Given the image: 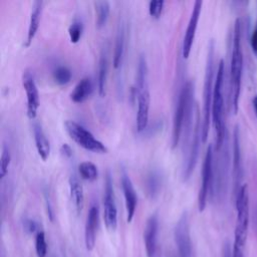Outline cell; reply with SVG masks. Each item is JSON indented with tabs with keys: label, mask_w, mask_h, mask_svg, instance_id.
<instances>
[{
	"label": "cell",
	"mask_w": 257,
	"mask_h": 257,
	"mask_svg": "<svg viewBox=\"0 0 257 257\" xmlns=\"http://www.w3.org/2000/svg\"><path fill=\"white\" fill-rule=\"evenodd\" d=\"M120 183H121L122 193L124 197V204H125V210H126V222L131 223L136 213V209L138 205V197H137V193L134 188L133 182L124 170H122V173H121Z\"/></svg>",
	"instance_id": "13"
},
{
	"label": "cell",
	"mask_w": 257,
	"mask_h": 257,
	"mask_svg": "<svg viewBox=\"0 0 257 257\" xmlns=\"http://www.w3.org/2000/svg\"><path fill=\"white\" fill-rule=\"evenodd\" d=\"M35 250L37 257H45L47 253V243L45 239V233L39 231L35 236Z\"/></svg>",
	"instance_id": "30"
},
{
	"label": "cell",
	"mask_w": 257,
	"mask_h": 257,
	"mask_svg": "<svg viewBox=\"0 0 257 257\" xmlns=\"http://www.w3.org/2000/svg\"><path fill=\"white\" fill-rule=\"evenodd\" d=\"M98 217H99V210L98 207L93 204L90 206L85 222V229H84V242L85 248L87 251H91L95 245L96 239V231L98 226Z\"/></svg>",
	"instance_id": "15"
},
{
	"label": "cell",
	"mask_w": 257,
	"mask_h": 257,
	"mask_svg": "<svg viewBox=\"0 0 257 257\" xmlns=\"http://www.w3.org/2000/svg\"><path fill=\"white\" fill-rule=\"evenodd\" d=\"M94 9H95V15H96V27L101 28L103 27L108 19L109 11H110V5L108 1H95L93 2Z\"/></svg>",
	"instance_id": "26"
},
{
	"label": "cell",
	"mask_w": 257,
	"mask_h": 257,
	"mask_svg": "<svg viewBox=\"0 0 257 257\" xmlns=\"http://www.w3.org/2000/svg\"><path fill=\"white\" fill-rule=\"evenodd\" d=\"M163 178L158 170H151L145 178V192L151 200H155L162 189Z\"/></svg>",
	"instance_id": "22"
},
{
	"label": "cell",
	"mask_w": 257,
	"mask_h": 257,
	"mask_svg": "<svg viewBox=\"0 0 257 257\" xmlns=\"http://www.w3.org/2000/svg\"><path fill=\"white\" fill-rule=\"evenodd\" d=\"M60 153L62 154V156H64L65 158H71L72 157V149L70 148L69 145L67 144H63L60 147Z\"/></svg>",
	"instance_id": "35"
},
{
	"label": "cell",
	"mask_w": 257,
	"mask_h": 257,
	"mask_svg": "<svg viewBox=\"0 0 257 257\" xmlns=\"http://www.w3.org/2000/svg\"><path fill=\"white\" fill-rule=\"evenodd\" d=\"M22 85L26 93L27 116L29 119H34L37 115V110L39 107V93L34 75L31 70L25 69L23 71Z\"/></svg>",
	"instance_id": "11"
},
{
	"label": "cell",
	"mask_w": 257,
	"mask_h": 257,
	"mask_svg": "<svg viewBox=\"0 0 257 257\" xmlns=\"http://www.w3.org/2000/svg\"><path fill=\"white\" fill-rule=\"evenodd\" d=\"M224 76H225V64L221 59L214 83L213 101H212V121L216 132V150L219 151L226 138V127L224 120V96H223V86H224Z\"/></svg>",
	"instance_id": "4"
},
{
	"label": "cell",
	"mask_w": 257,
	"mask_h": 257,
	"mask_svg": "<svg viewBox=\"0 0 257 257\" xmlns=\"http://www.w3.org/2000/svg\"><path fill=\"white\" fill-rule=\"evenodd\" d=\"M214 41L211 40L208 49L204 90H203V121H202V142L205 143L208 139L210 121L212 118V101L214 92Z\"/></svg>",
	"instance_id": "5"
},
{
	"label": "cell",
	"mask_w": 257,
	"mask_h": 257,
	"mask_svg": "<svg viewBox=\"0 0 257 257\" xmlns=\"http://www.w3.org/2000/svg\"><path fill=\"white\" fill-rule=\"evenodd\" d=\"M83 31V24L80 20L75 19L68 27V35L69 39L72 43H77L82 35Z\"/></svg>",
	"instance_id": "29"
},
{
	"label": "cell",
	"mask_w": 257,
	"mask_h": 257,
	"mask_svg": "<svg viewBox=\"0 0 257 257\" xmlns=\"http://www.w3.org/2000/svg\"><path fill=\"white\" fill-rule=\"evenodd\" d=\"M42 1H34L32 4V9L30 13V18H29V24H28V30H27V35H26V40L24 45L28 47L30 43L32 42L34 36L36 35V32L39 27L40 23V16H41V10H42Z\"/></svg>",
	"instance_id": "19"
},
{
	"label": "cell",
	"mask_w": 257,
	"mask_h": 257,
	"mask_svg": "<svg viewBox=\"0 0 257 257\" xmlns=\"http://www.w3.org/2000/svg\"><path fill=\"white\" fill-rule=\"evenodd\" d=\"M103 196V219L105 227L109 231H114L117 227V209L115 204L114 192L112 187V180L109 172L106 173L104 183Z\"/></svg>",
	"instance_id": "10"
},
{
	"label": "cell",
	"mask_w": 257,
	"mask_h": 257,
	"mask_svg": "<svg viewBox=\"0 0 257 257\" xmlns=\"http://www.w3.org/2000/svg\"><path fill=\"white\" fill-rule=\"evenodd\" d=\"M202 141V123L200 119V111L197 105L196 107V119L193 132L190 137V145L188 146V155L186 158V162L183 167L182 179L184 182L188 181L191 175L193 174L199 156L200 143Z\"/></svg>",
	"instance_id": "8"
},
{
	"label": "cell",
	"mask_w": 257,
	"mask_h": 257,
	"mask_svg": "<svg viewBox=\"0 0 257 257\" xmlns=\"http://www.w3.org/2000/svg\"><path fill=\"white\" fill-rule=\"evenodd\" d=\"M11 162V154L10 150L7 146H3L2 154H1V165H0V179H4L8 172V168Z\"/></svg>",
	"instance_id": "31"
},
{
	"label": "cell",
	"mask_w": 257,
	"mask_h": 257,
	"mask_svg": "<svg viewBox=\"0 0 257 257\" xmlns=\"http://www.w3.org/2000/svg\"><path fill=\"white\" fill-rule=\"evenodd\" d=\"M196 106L197 104L194 102V84L191 80H188L181 88L174 112L172 149L178 147L182 134L185 140L184 145L190 140L193 132V118L196 112Z\"/></svg>",
	"instance_id": "1"
},
{
	"label": "cell",
	"mask_w": 257,
	"mask_h": 257,
	"mask_svg": "<svg viewBox=\"0 0 257 257\" xmlns=\"http://www.w3.org/2000/svg\"><path fill=\"white\" fill-rule=\"evenodd\" d=\"M203 2L201 0H197L194 2L193 9L191 12V16L187 25V29L185 31L184 39H183V45H182V54L184 58H188L192 49V45L195 39L196 30L198 27V22L202 10Z\"/></svg>",
	"instance_id": "12"
},
{
	"label": "cell",
	"mask_w": 257,
	"mask_h": 257,
	"mask_svg": "<svg viewBox=\"0 0 257 257\" xmlns=\"http://www.w3.org/2000/svg\"><path fill=\"white\" fill-rule=\"evenodd\" d=\"M235 196L237 222L234 232L232 255L233 257H244V248L249 225V190L247 184L242 185Z\"/></svg>",
	"instance_id": "2"
},
{
	"label": "cell",
	"mask_w": 257,
	"mask_h": 257,
	"mask_svg": "<svg viewBox=\"0 0 257 257\" xmlns=\"http://www.w3.org/2000/svg\"><path fill=\"white\" fill-rule=\"evenodd\" d=\"M159 230V220L157 214L151 215L147 220L144 231V242L148 257H155L157 251V239Z\"/></svg>",
	"instance_id": "14"
},
{
	"label": "cell",
	"mask_w": 257,
	"mask_h": 257,
	"mask_svg": "<svg viewBox=\"0 0 257 257\" xmlns=\"http://www.w3.org/2000/svg\"><path fill=\"white\" fill-rule=\"evenodd\" d=\"M107 71H108V59L107 53L103 49L99 56L98 61V75H97V90L100 96L105 94V85H106V78H107Z\"/></svg>",
	"instance_id": "25"
},
{
	"label": "cell",
	"mask_w": 257,
	"mask_h": 257,
	"mask_svg": "<svg viewBox=\"0 0 257 257\" xmlns=\"http://www.w3.org/2000/svg\"><path fill=\"white\" fill-rule=\"evenodd\" d=\"M93 90V83L90 77L81 78L70 93V99L75 103H81L89 97Z\"/></svg>",
	"instance_id": "21"
},
{
	"label": "cell",
	"mask_w": 257,
	"mask_h": 257,
	"mask_svg": "<svg viewBox=\"0 0 257 257\" xmlns=\"http://www.w3.org/2000/svg\"><path fill=\"white\" fill-rule=\"evenodd\" d=\"M52 75H53L54 81L60 85L68 83L71 79V71L67 66H64V65L57 66L53 70Z\"/></svg>",
	"instance_id": "28"
},
{
	"label": "cell",
	"mask_w": 257,
	"mask_h": 257,
	"mask_svg": "<svg viewBox=\"0 0 257 257\" xmlns=\"http://www.w3.org/2000/svg\"><path fill=\"white\" fill-rule=\"evenodd\" d=\"M222 257H233L232 255V249L230 247V244L228 242H226L223 246V250H222Z\"/></svg>",
	"instance_id": "36"
},
{
	"label": "cell",
	"mask_w": 257,
	"mask_h": 257,
	"mask_svg": "<svg viewBox=\"0 0 257 257\" xmlns=\"http://www.w3.org/2000/svg\"><path fill=\"white\" fill-rule=\"evenodd\" d=\"M214 184V152L213 146L209 145L203 161L202 182L198 195V209L200 212L205 210L209 197L213 195Z\"/></svg>",
	"instance_id": "7"
},
{
	"label": "cell",
	"mask_w": 257,
	"mask_h": 257,
	"mask_svg": "<svg viewBox=\"0 0 257 257\" xmlns=\"http://www.w3.org/2000/svg\"><path fill=\"white\" fill-rule=\"evenodd\" d=\"M64 127L68 136L81 148L98 154L107 153V148L83 125L74 120H65Z\"/></svg>",
	"instance_id": "6"
},
{
	"label": "cell",
	"mask_w": 257,
	"mask_h": 257,
	"mask_svg": "<svg viewBox=\"0 0 257 257\" xmlns=\"http://www.w3.org/2000/svg\"><path fill=\"white\" fill-rule=\"evenodd\" d=\"M242 180V158L240 147V132L239 127L235 126L233 133V183L235 195L240 189L239 185Z\"/></svg>",
	"instance_id": "17"
},
{
	"label": "cell",
	"mask_w": 257,
	"mask_h": 257,
	"mask_svg": "<svg viewBox=\"0 0 257 257\" xmlns=\"http://www.w3.org/2000/svg\"><path fill=\"white\" fill-rule=\"evenodd\" d=\"M164 5H165V1H163V0L150 1V3H149V13H150V15L154 18H159L162 14Z\"/></svg>",
	"instance_id": "32"
},
{
	"label": "cell",
	"mask_w": 257,
	"mask_h": 257,
	"mask_svg": "<svg viewBox=\"0 0 257 257\" xmlns=\"http://www.w3.org/2000/svg\"><path fill=\"white\" fill-rule=\"evenodd\" d=\"M69 192H70V198L72 200L76 213L79 214L83 207L84 194H83V187L80 181L77 179V177L74 174L71 175L69 178Z\"/></svg>",
	"instance_id": "23"
},
{
	"label": "cell",
	"mask_w": 257,
	"mask_h": 257,
	"mask_svg": "<svg viewBox=\"0 0 257 257\" xmlns=\"http://www.w3.org/2000/svg\"><path fill=\"white\" fill-rule=\"evenodd\" d=\"M23 228L29 234H32V233H35V232L37 233V232L40 231V230H38L37 222H35L32 219H25L23 221Z\"/></svg>",
	"instance_id": "33"
},
{
	"label": "cell",
	"mask_w": 257,
	"mask_h": 257,
	"mask_svg": "<svg viewBox=\"0 0 257 257\" xmlns=\"http://www.w3.org/2000/svg\"><path fill=\"white\" fill-rule=\"evenodd\" d=\"M138 97V111H137V131L139 133L144 132L149 122V111H150V90L149 86L140 91L137 94Z\"/></svg>",
	"instance_id": "16"
},
{
	"label": "cell",
	"mask_w": 257,
	"mask_h": 257,
	"mask_svg": "<svg viewBox=\"0 0 257 257\" xmlns=\"http://www.w3.org/2000/svg\"><path fill=\"white\" fill-rule=\"evenodd\" d=\"M78 173L80 177L86 181H94L97 179L98 171L97 167L88 161L82 162L78 166Z\"/></svg>",
	"instance_id": "27"
},
{
	"label": "cell",
	"mask_w": 257,
	"mask_h": 257,
	"mask_svg": "<svg viewBox=\"0 0 257 257\" xmlns=\"http://www.w3.org/2000/svg\"><path fill=\"white\" fill-rule=\"evenodd\" d=\"M146 87H148V65H147V60L145 55L141 54L138 62L136 84L133 87L134 95L137 96V94L143 89H145Z\"/></svg>",
	"instance_id": "24"
},
{
	"label": "cell",
	"mask_w": 257,
	"mask_h": 257,
	"mask_svg": "<svg viewBox=\"0 0 257 257\" xmlns=\"http://www.w3.org/2000/svg\"><path fill=\"white\" fill-rule=\"evenodd\" d=\"M125 33H126L125 24L123 21H120L117 26L113 59H112V64L115 69L119 68L122 63V58H123L124 49H125Z\"/></svg>",
	"instance_id": "18"
},
{
	"label": "cell",
	"mask_w": 257,
	"mask_h": 257,
	"mask_svg": "<svg viewBox=\"0 0 257 257\" xmlns=\"http://www.w3.org/2000/svg\"><path fill=\"white\" fill-rule=\"evenodd\" d=\"M241 20L237 18L233 30V43L230 65V83H231V101L232 109L236 114L239 107V98L241 92V79L243 70V52L241 45Z\"/></svg>",
	"instance_id": "3"
},
{
	"label": "cell",
	"mask_w": 257,
	"mask_h": 257,
	"mask_svg": "<svg viewBox=\"0 0 257 257\" xmlns=\"http://www.w3.org/2000/svg\"><path fill=\"white\" fill-rule=\"evenodd\" d=\"M250 43H251V48H252L253 53L257 56V22H256V25H255V27L252 31L251 38H250Z\"/></svg>",
	"instance_id": "34"
},
{
	"label": "cell",
	"mask_w": 257,
	"mask_h": 257,
	"mask_svg": "<svg viewBox=\"0 0 257 257\" xmlns=\"http://www.w3.org/2000/svg\"><path fill=\"white\" fill-rule=\"evenodd\" d=\"M174 238L178 257H192V242L187 212H184L178 220L174 230Z\"/></svg>",
	"instance_id": "9"
},
{
	"label": "cell",
	"mask_w": 257,
	"mask_h": 257,
	"mask_svg": "<svg viewBox=\"0 0 257 257\" xmlns=\"http://www.w3.org/2000/svg\"><path fill=\"white\" fill-rule=\"evenodd\" d=\"M252 103H253V107H254V110H255V113H256V116H257V95L253 98Z\"/></svg>",
	"instance_id": "37"
},
{
	"label": "cell",
	"mask_w": 257,
	"mask_h": 257,
	"mask_svg": "<svg viewBox=\"0 0 257 257\" xmlns=\"http://www.w3.org/2000/svg\"><path fill=\"white\" fill-rule=\"evenodd\" d=\"M33 136H34L35 147L39 157L43 161H46L50 154V144L39 122L33 123Z\"/></svg>",
	"instance_id": "20"
}]
</instances>
